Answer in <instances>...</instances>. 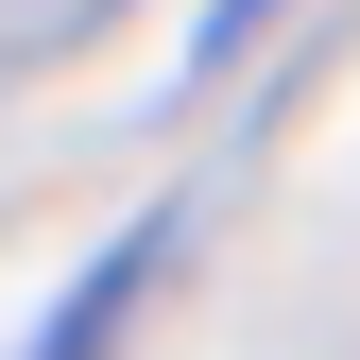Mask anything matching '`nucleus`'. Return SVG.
Returning a JSON list of instances; mask_svg holds the SVG:
<instances>
[{
    "label": "nucleus",
    "mask_w": 360,
    "mask_h": 360,
    "mask_svg": "<svg viewBox=\"0 0 360 360\" xmlns=\"http://www.w3.org/2000/svg\"><path fill=\"white\" fill-rule=\"evenodd\" d=\"M155 275H172V223H120V240L86 257V292L52 309V326H34V360H103V343H120V309H138Z\"/></svg>",
    "instance_id": "f257e3e1"
},
{
    "label": "nucleus",
    "mask_w": 360,
    "mask_h": 360,
    "mask_svg": "<svg viewBox=\"0 0 360 360\" xmlns=\"http://www.w3.org/2000/svg\"><path fill=\"white\" fill-rule=\"evenodd\" d=\"M275 18H292V0H206V34H189V69L223 86V69H240V52H257V34H275Z\"/></svg>",
    "instance_id": "f03ea898"
}]
</instances>
